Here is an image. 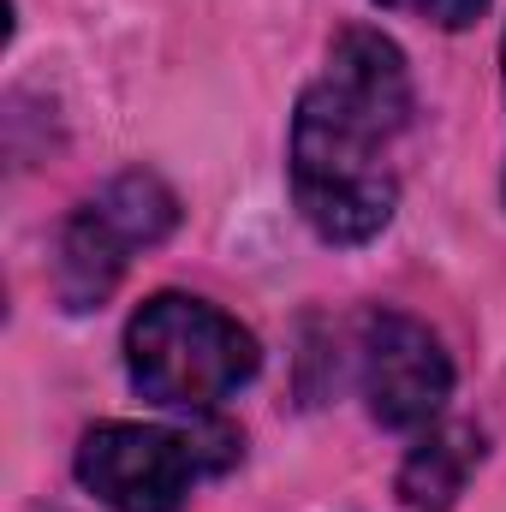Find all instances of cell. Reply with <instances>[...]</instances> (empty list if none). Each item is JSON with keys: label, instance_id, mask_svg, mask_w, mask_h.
<instances>
[{"label": "cell", "instance_id": "cell-1", "mask_svg": "<svg viewBox=\"0 0 506 512\" xmlns=\"http://www.w3.org/2000/svg\"><path fill=\"white\" fill-rule=\"evenodd\" d=\"M411 126V72L399 42L346 24L322 78L292 114V197L328 245H364L393 221V143Z\"/></svg>", "mask_w": 506, "mask_h": 512}, {"label": "cell", "instance_id": "cell-2", "mask_svg": "<svg viewBox=\"0 0 506 512\" xmlns=\"http://www.w3.org/2000/svg\"><path fill=\"white\" fill-rule=\"evenodd\" d=\"M256 364L262 352L251 328H239V316L191 292H155L126 328L131 387L155 405L215 411L227 393L251 382Z\"/></svg>", "mask_w": 506, "mask_h": 512}, {"label": "cell", "instance_id": "cell-3", "mask_svg": "<svg viewBox=\"0 0 506 512\" xmlns=\"http://www.w3.org/2000/svg\"><path fill=\"white\" fill-rule=\"evenodd\" d=\"M239 459L233 429L96 423L78 441V483L114 512H179L191 483Z\"/></svg>", "mask_w": 506, "mask_h": 512}, {"label": "cell", "instance_id": "cell-4", "mask_svg": "<svg viewBox=\"0 0 506 512\" xmlns=\"http://www.w3.org/2000/svg\"><path fill=\"white\" fill-rule=\"evenodd\" d=\"M173 227H179V197L155 173H120L60 233V298L72 310L102 304L120 286L131 251L161 245Z\"/></svg>", "mask_w": 506, "mask_h": 512}, {"label": "cell", "instance_id": "cell-5", "mask_svg": "<svg viewBox=\"0 0 506 512\" xmlns=\"http://www.w3.org/2000/svg\"><path fill=\"white\" fill-rule=\"evenodd\" d=\"M358 358H364V399L381 429H423L441 417L453 393V364L417 316L370 310L358 328Z\"/></svg>", "mask_w": 506, "mask_h": 512}, {"label": "cell", "instance_id": "cell-6", "mask_svg": "<svg viewBox=\"0 0 506 512\" xmlns=\"http://www.w3.org/2000/svg\"><path fill=\"white\" fill-rule=\"evenodd\" d=\"M477 453H483L477 429H465V423L429 429V435L405 453V465H399V501L411 512H447L465 495V477H471Z\"/></svg>", "mask_w": 506, "mask_h": 512}, {"label": "cell", "instance_id": "cell-7", "mask_svg": "<svg viewBox=\"0 0 506 512\" xmlns=\"http://www.w3.org/2000/svg\"><path fill=\"white\" fill-rule=\"evenodd\" d=\"M417 6H423L441 30H465V24H477V18H483V6H489V0H417Z\"/></svg>", "mask_w": 506, "mask_h": 512}, {"label": "cell", "instance_id": "cell-8", "mask_svg": "<svg viewBox=\"0 0 506 512\" xmlns=\"http://www.w3.org/2000/svg\"><path fill=\"white\" fill-rule=\"evenodd\" d=\"M376 6H387V12H399V6H417V0H376Z\"/></svg>", "mask_w": 506, "mask_h": 512}, {"label": "cell", "instance_id": "cell-9", "mask_svg": "<svg viewBox=\"0 0 506 512\" xmlns=\"http://www.w3.org/2000/svg\"><path fill=\"white\" fill-rule=\"evenodd\" d=\"M501 72H506V36H501Z\"/></svg>", "mask_w": 506, "mask_h": 512}]
</instances>
